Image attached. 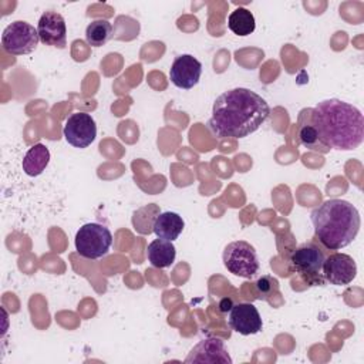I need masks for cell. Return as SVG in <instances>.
Masks as SVG:
<instances>
[{
  "instance_id": "8992f818",
  "label": "cell",
  "mask_w": 364,
  "mask_h": 364,
  "mask_svg": "<svg viewBox=\"0 0 364 364\" xmlns=\"http://www.w3.org/2000/svg\"><path fill=\"white\" fill-rule=\"evenodd\" d=\"M112 245V235L104 225L91 222L82 225L75 233V249L85 259H100L105 256Z\"/></svg>"
},
{
  "instance_id": "44dd1931",
  "label": "cell",
  "mask_w": 364,
  "mask_h": 364,
  "mask_svg": "<svg viewBox=\"0 0 364 364\" xmlns=\"http://www.w3.org/2000/svg\"><path fill=\"white\" fill-rule=\"evenodd\" d=\"M256 297L260 300H269L273 294L279 293V282L276 277L264 274L255 282Z\"/></svg>"
},
{
  "instance_id": "52a82bcc",
  "label": "cell",
  "mask_w": 364,
  "mask_h": 364,
  "mask_svg": "<svg viewBox=\"0 0 364 364\" xmlns=\"http://www.w3.org/2000/svg\"><path fill=\"white\" fill-rule=\"evenodd\" d=\"M40 41L37 28L27 21L17 20L10 23L1 34V46L6 53L13 55L30 54Z\"/></svg>"
},
{
  "instance_id": "7c38bea8",
  "label": "cell",
  "mask_w": 364,
  "mask_h": 364,
  "mask_svg": "<svg viewBox=\"0 0 364 364\" xmlns=\"http://www.w3.org/2000/svg\"><path fill=\"white\" fill-rule=\"evenodd\" d=\"M40 41L46 46L64 48L67 44V26L64 17L57 11H44L37 24Z\"/></svg>"
},
{
  "instance_id": "ac0fdd59",
  "label": "cell",
  "mask_w": 364,
  "mask_h": 364,
  "mask_svg": "<svg viewBox=\"0 0 364 364\" xmlns=\"http://www.w3.org/2000/svg\"><path fill=\"white\" fill-rule=\"evenodd\" d=\"M228 27L233 34L246 37V36L252 34L256 28L255 16L247 9L237 7L228 17Z\"/></svg>"
},
{
  "instance_id": "d6986e66",
  "label": "cell",
  "mask_w": 364,
  "mask_h": 364,
  "mask_svg": "<svg viewBox=\"0 0 364 364\" xmlns=\"http://www.w3.org/2000/svg\"><path fill=\"white\" fill-rule=\"evenodd\" d=\"M159 213V206L155 203H149L136 209L132 215V225L135 230L142 235H149L154 232V223Z\"/></svg>"
},
{
  "instance_id": "9c48e42d",
  "label": "cell",
  "mask_w": 364,
  "mask_h": 364,
  "mask_svg": "<svg viewBox=\"0 0 364 364\" xmlns=\"http://www.w3.org/2000/svg\"><path fill=\"white\" fill-rule=\"evenodd\" d=\"M324 279L334 286L350 284L357 274L355 260L346 253H331L327 255L323 264Z\"/></svg>"
},
{
  "instance_id": "6da1fadb",
  "label": "cell",
  "mask_w": 364,
  "mask_h": 364,
  "mask_svg": "<svg viewBox=\"0 0 364 364\" xmlns=\"http://www.w3.org/2000/svg\"><path fill=\"white\" fill-rule=\"evenodd\" d=\"M269 115L270 107L262 95L239 87L215 100L208 127L219 138H245L259 129Z\"/></svg>"
},
{
  "instance_id": "5bb4252c",
  "label": "cell",
  "mask_w": 364,
  "mask_h": 364,
  "mask_svg": "<svg viewBox=\"0 0 364 364\" xmlns=\"http://www.w3.org/2000/svg\"><path fill=\"white\" fill-rule=\"evenodd\" d=\"M185 363H223L232 364L225 343L216 337L200 340L186 355Z\"/></svg>"
},
{
  "instance_id": "7a4b0ae2",
  "label": "cell",
  "mask_w": 364,
  "mask_h": 364,
  "mask_svg": "<svg viewBox=\"0 0 364 364\" xmlns=\"http://www.w3.org/2000/svg\"><path fill=\"white\" fill-rule=\"evenodd\" d=\"M313 121L323 141L334 149H355L364 138L361 111L337 98L320 101L313 108Z\"/></svg>"
},
{
  "instance_id": "277c9868",
  "label": "cell",
  "mask_w": 364,
  "mask_h": 364,
  "mask_svg": "<svg viewBox=\"0 0 364 364\" xmlns=\"http://www.w3.org/2000/svg\"><path fill=\"white\" fill-rule=\"evenodd\" d=\"M327 257L326 249L317 242L310 240L299 245L290 255L289 263L301 280L309 286H323L326 279L323 264Z\"/></svg>"
},
{
  "instance_id": "9a60e30c",
  "label": "cell",
  "mask_w": 364,
  "mask_h": 364,
  "mask_svg": "<svg viewBox=\"0 0 364 364\" xmlns=\"http://www.w3.org/2000/svg\"><path fill=\"white\" fill-rule=\"evenodd\" d=\"M185 222L175 212H161L154 223V233L164 240H175L182 233Z\"/></svg>"
},
{
  "instance_id": "7402d4cb",
  "label": "cell",
  "mask_w": 364,
  "mask_h": 364,
  "mask_svg": "<svg viewBox=\"0 0 364 364\" xmlns=\"http://www.w3.org/2000/svg\"><path fill=\"white\" fill-rule=\"evenodd\" d=\"M232 306H233V303H232V300H230V299H225V300H222V301H220V304H219L220 311H228V310H230V309H232Z\"/></svg>"
},
{
  "instance_id": "8fae6325",
  "label": "cell",
  "mask_w": 364,
  "mask_h": 364,
  "mask_svg": "<svg viewBox=\"0 0 364 364\" xmlns=\"http://www.w3.org/2000/svg\"><path fill=\"white\" fill-rule=\"evenodd\" d=\"M228 323L232 330L242 336L257 334L262 331L263 321L259 310L252 303H236L229 310Z\"/></svg>"
},
{
  "instance_id": "ffe728a7",
  "label": "cell",
  "mask_w": 364,
  "mask_h": 364,
  "mask_svg": "<svg viewBox=\"0 0 364 364\" xmlns=\"http://www.w3.org/2000/svg\"><path fill=\"white\" fill-rule=\"evenodd\" d=\"M112 37V26L107 20H94L85 28V40L92 47L104 46Z\"/></svg>"
},
{
  "instance_id": "4fadbf2b",
  "label": "cell",
  "mask_w": 364,
  "mask_h": 364,
  "mask_svg": "<svg viewBox=\"0 0 364 364\" xmlns=\"http://www.w3.org/2000/svg\"><path fill=\"white\" fill-rule=\"evenodd\" d=\"M296 135L299 142L314 152L327 154L331 148L323 141L318 128L313 121V108H303L299 114L297 124H296Z\"/></svg>"
},
{
  "instance_id": "ba28073f",
  "label": "cell",
  "mask_w": 364,
  "mask_h": 364,
  "mask_svg": "<svg viewBox=\"0 0 364 364\" xmlns=\"http://www.w3.org/2000/svg\"><path fill=\"white\" fill-rule=\"evenodd\" d=\"M65 141L75 148L90 146L97 136V124L87 112L71 114L63 128Z\"/></svg>"
},
{
  "instance_id": "30bf717a",
  "label": "cell",
  "mask_w": 364,
  "mask_h": 364,
  "mask_svg": "<svg viewBox=\"0 0 364 364\" xmlns=\"http://www.w3.org/2000/svg\"><path fill=\"white\" fill-rule=\"evenodd\" d=\"M200 75L202 64L191 54L178 55L169 68V78L172 84L182 90L193 88L199 82Z\"/></svg>"
},
{
  "instance_id": "3957f363",
  "label": "cell",
  "mask_w": 364,
  "mask_h": 364,
  "mask_svg": "<svg viewBox=\"0 0 364 364\" xmlns=\"http://www.w3.org/2000/svg\"><path fill=\"white\" fill-rule=\"evenodd\" d=\"M316 240L328 250L348 246L357 236L361 225L357 208L348 200L328 199L310 215Z\"/></svg>"
},
{
  "instance_id": "5b68a950",
  "label": "cell",
  "mask_w": 364,
  "mask_h": 364,
  "mask_svg": "<svg viewBox=\"0 0 364 364\" xmlns=\"http://www.w3.org/2000/svg\"><path fill=\"white\" fill-rule=\"evenodd\" d=\"M222 260L228 272L245 279H252L260 269L256 249L246 240H235L226 245Z\"/></svg>"
},
{
  "instance_id": "e0dca14e",
  "label": "cell",
  "mask_w": 364,
  "mask_h": 364,
  "mask_svg": "<svg viewBox=\"0 0 364 364\" xmlns=\"http://www.w3.org/2000/svg\"><path fill=\"white\" fill-rule=\"evenodd\" d=\"M50 162V151L43 144L33 145L24 155L21 166L26 175L38 176Z\"/></svg>"
},
{
  "instance_id": "2e32d148",
  "label": "cell",
  "mask_w": 364,
  "mask_h": 364,
  "mask_svg": "<svg viewBox=\"0 0 364 364\" xmlns=\"http://www.w3.org/2000/svg\"><path fill=\"white\" fill-rule=\"evenodd\" d=\"M146 257L154 267L165 269L175 262L176 249L171 240H164L158 237L148 245Z\"/></svg>"
}]
</instances>
